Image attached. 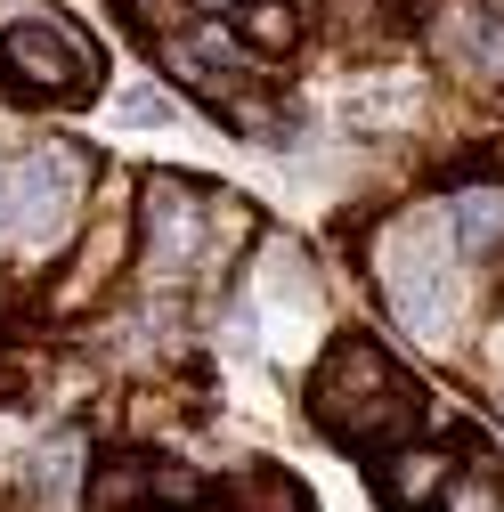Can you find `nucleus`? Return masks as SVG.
Masks as SVG:
<instances>
[{"instance_id":"nucleus-6","label":"nucleus","mask_w":504,"mask_h":512,"mask_svg":"<svg viewBox=\"0 0 504 512\" xmlns=\"http://www.w3.org/2000/svg\"><path fill=\"white\" fill-rule=\"evenodd\" d=\"M82 464H90V439L66 423V431H49L33 456H25V512H66L74 504V488H82Z\"/></svg>"},{"instance_id":"nucleus-7","label":"nucleus","mask_w":504,"mask_h":512,"mask_svg":"<svg viewBox=\"0 0 504 512\" xmlns=\"http://www.w3.org/2000/svg\"><path fill=\"white\" fill-rule=\"evenodd\" d=\"M228 33H236V49H252V57H293V49H301V9H293V0H236Z\"/></svg>"},{"instance_id":"nucleus-1","label":"nucleus","mask_w":504,"mask_h":512,"mask_svg":"<svg viewBox=\"0 0 504 512\" xmlns=\"http://www.w3.org/2000/svg\"><path fill=\"white\" fill-rule=\"evenodd\" d=\"M309 423L350 456H391V447L423 439V391L399 374V358L383 342L342 334L309 374Z\"/></svg>"},{"instance_id":"nucleus-5","label":"nucleus","mask_w":504,"mask_h":512,"mask_svg":"<svg viewBox=\"0 0 504 512\" xmlns=\"http://www.w3.org/2000/svg\"><path fill=\"white\" fill-rule=\"evenodd\" d=\"M383 472H374V496H383L391 512H448V488H456V472H448V447H391V456H374Z\"/></svg>"},{"instance_id":"nucleus-4","label":"nucleus","mask_w":504,"mask_h":512,"mask_svg":"<svg viewBox=\"0 0 504 512\" xmlns=\"http://www.w3.org/2000/svg\"><path fill=\"white\" fill-rule=\"evenodd\" d=\"M431 41L456 57V66L504 82V0H439L431 9Z\"/></svg>"},{"instance_id":"nucleus-2","label":"nucleus","mask_w":504,"mask_h":512,"mask_svg":"<svg viewBox=\"0 0 504 512\" xmlns=\"http://www.w3.org/2000/svg\"><path fill=\"white\" fill-rule=\"evenodd\" d=\"M98 74H106V57H98V41L74 17L17 9L9 25H0V82H17L33 98H49V106H90Z\"/></svg>"},{"instance_id":"nucleus-3","label":"nucleus","mask_w":504,"mask_h":512,"mask_svg":"<svg viewBox=\"0 0 504 512\" xmlns=\"http://www.w3.org/2000/svg\"><path fill=\"white\" fill-rule=\"evenodd\" d=\"M90 196V155L74 139H41L25 155L0 163V236H17V244H57L74 228Z\"/></svg>"},{"instance_id":"nucleus-10","label":"nucleus","mask_w":504,"mask_h":512,"mask_svg":"<svg viewBox=\"0 0 504 512\" xmlns=\"http://www.w3.org/2000/svg\"><path fill=\"white\" fill-rule=\"evenodd\" d=\"M448 236H456L464 252H496V244H504V187H472V196H456Z\"/></svg>"},{"instance_id":"nucleus-8","label":"nucleus","mask_w":504,"mask_h":512,"mask_svg":"<svg viewBox=\"0 0 504 512\" xmlns=\"http://www.w3.org/2000/svg\"><path fill=\"white\" fill-rule=\"evenodd\" d=\"M163 496V472L147 464V456H114V464H98V480H90V504L98 512H147Z\"/></svg>"},{"instance_id":"nucleus-9","label":"nucleus","mask_w":504,"mask_h":512,"mask_svg":"<svg viewBox=\"0 0 504 512\" xmlns=\"http://www.w3.org/2000/svg\"><path fill=\"white\" fill-rule=\"evenodd\" d=\"M228 512H309V496H301V480L277 472V464H244V472L228 480Z\"/></svg>"}]
</instances>
